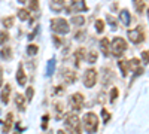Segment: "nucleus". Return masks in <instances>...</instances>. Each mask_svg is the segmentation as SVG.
<instances>
[{
    "instance_id": "nucleus-1",
    "label": "nucleus",
    "mask_w": 149,
    "mask_h": 134,
    "mask_svg": "<svg viewBox=\"0 0 149 134\" xmlns=\"http://www.w3.org/2000/svg\"><path fill=\"white\" fill-rule=\"evenodd\" d=\"M64 127L70 134H82V127H81V119L76 113H67L64 118Z\"/></svg>"
},
{
    "instance_id": "nucleus-2",
    "label": "nucleus",
    "mask_w": 149,
    "mask_h": 134,
    "mask_svg": "<svg viewBox=\"0 0 149 134\" xmlns=\"http://www.w3.org/2000/svg\"><path fill=\"white\" fill-rule=\"evenodd\" d=\"M84 128L88 134H94L97 133L98 128V116L94 112H86L84 115Z\"/></svg>"
},
{
    "instance_id": "nucleus-3",
    "label": "nucleus",
    "mask_w": 149,
    "mask_h": 134,
    "mask_svg": "<svg viewBox=\"0 0 149 134\" xmlns=\"http://www.w3.org/2000/svg\"><path fill=\"white\" fill-rule=\"evenodd\" d=\"M127 51V42L122 37H113V40L110 42V54L115 58H121L124 55V52Z\"/></svg>"
},
{
    "instance_id": "nucleus-4",
    "label": "nucleus",
    "mask_w": 149,
    "mask_h": 134,
    "mask_svg": "<svg viewBox=\"0 0 149 134\" xmlns=\"http://www.w3.org/2000/svg\"><path fill=\"white\" fill-rule=\"evenodd\" d=\"M51 30L57 34H67L70 31V26L64 18H54L51 19Z\"/></svg>"
},
{
    "instance_id": "nucleus-5",
    "label": "nucleus",
    "mask_w": 149,
    "mask_h": 134,
    "mask_svg": "<svg viewBox=\"0 0 149 134\" xmlns=\"http://www.w3.org/2000/svg\"><path fill=\"white\" fill-rule=\"evenodd\" d=\"M128 39H130V42L131 43H134V45H137V43H142L145 39H146V34H145V30H143V27L142 26H137L136 28H133V30H128Z\"/></svg>"
},
{
    "instance_id": "nucleus-6",
    "label": "nucleus",
    "mask_w": 149,
    "mask_h": 134,
    "mask_svg": "<svg viewBox=\"0 0 149 134\" xmlns=\"http://www.w3.org/2000/svg\"><path fill=\"white\" fill-rule=\"evenodd\" d=\"M97 70L90 67V69H86L85 73H84V85L86 88H93L94 85L97 83Z\"/></svg>"
},
{
    "instance_id": "nucleus-7",
    "label": "nucleus",
    "mask_w": 149,
    "mask_h": 134,
    "mask_svg": "<svg viewBox=\"0 0 149 134\" xmlns=\"http://www.w3.org/2000/svg\"><path fill=\"white\" fill-rule=\"evenodd\" d=\"M84 101H85V97H84V94H81V92L72 94L70 99H69V104H70V107L73 109L74 112L81 110L82 106H84Z\"/></svg>"
},
{
    "instance_id": "nucleus-8",
    "label": "nucleus",
    "mask_w": 149,
    "mask_h": 134,
    "mask_svg": "<svg viewBox=\"0 0 149 134\" xmlns=\"http://www.w3.org/2000/svg\"><path fill=\"white\" fill-rule=\"evenodd\" d=\"M85 12L88 10V6H86L85 0H72L70 2V6L66 9L67 14H72V12Z\"/></svg>"
},
{
    "instance_id": "nucleus-9",
    "label": "nucleus",
    "mask_w": 149,
    "mask_h": 134,
    "mask_svg": "<svg viewBox=\"0 0 149 134\" xmlns=\"http://www.w3.org/2000/svg\"><path fill=\"white\" fill-rule=\"evenodd\" d=\"M17 82L19 87H24L27 83V75L24 72V67H22V63L18 64V70H17Z\"/></svg>"
},
{
    "instance_id": "nucleus-10",
    "label": "nucleus",
    "mask_w": 149,
    "mask_h": 134,
    "mask_svg": "<svg viewBox=\"0 0 149 134\" xmlns=\"http://www.w3.org/2000/svg\"><path fill=\"white\" fill-rule=\"evenodd\" d=\"M76 72L74 70H72V69H64L63 70V79H64V82H67V83H74L76 82Z\"/></svg>"
},
{
    "instance_id": "nucleus-11",
    "label": "nucleus",
    "mask_w": 149,
    "mask_h": 134,
    "mask_svg": "<svg viewBox=\"0 0 149 134\" xmlns=\"http://www.w3.org/2000/svg\"><path fill=\"white\" fill-rule=\"evenodd\" d=\"M12 124H14V113L9 112L6 115V119H5V122H3V134H8L10 130H12Z\"/></svg>"
},
{
    "instance_id": "nucleus-12",
    "label": "nucleus",
    "mask_w": 149,
    "mask_h": 134,
    "mask_svg": "<svg viewBox=\"0 0 149 134\" xmlns=\"http://www.w3.org/2000/svg\"><path fill=\"white\" fill-rule=\"evenodd\" d=\"M100 49H102V52H103L104 57H109L110 55V40L107 37L100 39Z\"/></svg>"
},
{
    "instance_id": "nucleus-13",
    "label": "nucleus",
    "mask_w": 149,
    "mask_h": 134,
    "mask_svg": "<svg viewBox=\"0 0 149 134\" xmlns=\"http://www.w3.org/2000/svg\"><path fill=\"white\" fill-rule=\"evenodd\" d=\"M9 95H10V85L6 83L5 87H3V90H2V92H0V99H2V103L3 104H8L9 103Z\"/></svg>"
},
{
    "instance_id": "nucleus-14",
    "label": "nucleus",
    "mask_w": 149,
    "mask_h": 134,
    "mask_svg": "<svg viewBox=\"0 0 149 134\" xmlns=\"http://www.w3.org/2000/svg\"><path fill=\"white\" fill-rule=\"evenodd\" d=\"M119 21L124 24V26H130V22H131V15H130V12L127 9H122L119 12Z\"/></svg>"
},
{
    "instance_id": "nucleus-15",
    "label": "nucleus",
    "mask_w": 149,
    "mask_h": 134,
    "mask_svg": "<svg viewBox=\"0 0 149 134\" xmlns=\"http://www.w3.org/2000/svg\"><path fill=\"white\" fill-rule=\"evenodd\" d=\"M15 104L18 107V110L24 112L26 110V97H24L22 94H17L15 95Z\"/></svg>"
},
{
    "instance_id": "nucleus-16",
    "label": "nucleus",
    "mask_w": 149,
    "mask_h": 134,
    "mask_svg": "<svg viewBox=\"0 0 149 134\" xmlns=\"http://www.w3.org/2000/svg\"><path fill=\"white\" fill-rule=\"evenodd\" d=\"M64 6V0H51V3H49V8H51L52 12H60Z\"/></svg>"
},
{
    "instance_id": "nucleus-17",
    "label": "nucleus",
    "mask_w": 149,
    "mask_h": 134,
    "mask_svg": "<svg viewBox=\"0 0 149 134\" xmlns=\"http://www.w3.org/2000/svg\"><path fill=\"white\" fill-rule=\"evenodd\" d=\"M73 57L76 58V66H79V61H81V60H85V57H86V52H85V48H84V46L78 48V49L74 51Z\"/></svg>"
},
{
    "instance_id": "nucleus-18",
    "label": "nucleus",
    "mask_w": 149,
    "mask_h": 134,
    "mask_svg": "<svg viewBox=\"0 0 149 134\" xmlns=\"http://www.w3.org/2000/svg\"><path fill=\"white\" fill-rule=\"evenodd\" d=\"M0 57L3 60H10L12 58V48L10 46H3L0 49Z\"/></svg>"
},
{
    "instance_id": "nucleus-19",
    "label": "nucleus",
    "mask_w": 149,
    "mask_h": 134,
    "mask_svg": "<svg viewBox=\"0 0 149 134\" xmlns=\"http://www.w3.org/2000/svg\"><path fill=\"white\" fill-rule=\"evenodd\" d=\"M118 66H119V69H121V75L125 78L127 75H128V61H125V60H119L118 61Z\"/></svg>"
},
{
    "instance_id": "nucleus-20",
    "label": "nucleus",
    "mask_w": 149,
    "mask_h": 134,
    "mask_svg": "<svg viewBox=\"0 0 149 134\" xmlns=\"http://www.w3.org/2000/svg\"><path fill=\"white\" fill-rule=\"evenodd\" d=\"M18 18H19L21 21L30 19V10H29V9H24V8L18 9Z\"/></svg>"
},
{
    "instance_id": "nucleus-21",
    "label": "nucleus",
    "mask_w": 149,
    "mask_h": 134,
    "mask_svg": "<svg viewBox=\"0 0 149 134\" xmlns=\"http://www.w3.org/2000/svg\"><path fill=\"white\" fill-rule=\"evenodd\" d=\"M85 58H86V61H88L90 64H94V63L97 61V58H98V54H97L95 49H91V51L88 52V55H86Z\"/></svg>"
},
{
    "instance_id": "nucleus-22",
    "label": "nucleus",
    "mask_w": 149,
    "mask_h": 134,
    "mask_svg": "<svg viewBox=\"0 0 149 134\" xmlns=\"http://www.w3.org/2000/svg\"><path fill=\"white\" fill-rule=\"evenodd\" d=\"M54 109H55V112H57V119L60 121L61 116H63V112H64V106H63V103H60V101L54 103Z\"/></svg>"
},
{
    "instance_id": "nucleus-23",
    "label": "nucleus",
    "mask_w": 149,
    "mask_h": 134,
    "mask_svg": "<svg viewBox=\"0 0 149 134\" xmlns=\"http://www.w3.org/2000/svg\"><path fill=\"white\" fill-rule=\"evenodd\" d=\"M55 64H57L55 58H51V60L48 61V66H46V75H48V76H51L52 73H54V70H55Z\"/></svg>"
},
{
    "instance_id": "nucleus-24",
    "label": "nucleus",
    "mask_w": 149,
    "mask_h": 134,
    "mask_svg": "<svg viewBox=\"0 0 149 134\" xmlns=\"http://www.w3.org/2000/svg\"><path fill=\"white\" fill-rule=\"evenodd\" d=\"M14 21H15V18L12 17V15L2 18V24H3V27H5V28H10L12 26H14Z\"/></svg>"
},
{
    "instance_id": "nucleus-25",
    "label": "nucleus",
    "mask_w": 149,
    "mask_h": 134,
    "mask_svg": "<svg viewBox=\"0 0 149 134\" xmlns=\"http://www.w3.org/2000/svg\"><path fill=\"white\" fill-rule=\"evenodd\" d=\"M70 22L73 24V26H84V24H85V18H84V15H76V17H72Z\"/></svg>"
},
{
    "instance_id": "nucleus-26",
    "label": "nucleus",
    "mask_w": 149,
    "mask_h": 134,
    "mask_svg": "<svg viewBox=\"0 0 149 134\" xmlns=\"http://www.w3.org/2000/svg\"><path fill=\"white\" fill-rule=\"evenodd\" d=\"M133 3L136 6V10L139 12V14H142V12L146 9V5L143 3V0H133Z\"/></svg>"
},
{
    "instance_id": "nucleus-27",
    "label": "nucleus",
    "mask_w": 149,
    "mask_h": 134,
    "mask_svg": "<svg viewBox=\"0 0 149 134\" xmlns=\"http://www.w3.org/2000/svg\"><path fill=\"white\" fill-rule=\"evenodd\" d=\"M109 94H110V95H109V101H110V103H115L116 97L119 95V90H118L116 87H113V88L110 90V92H109Z\"/></svg>"
},
{
    "instance_id": "nucleus-28",
    "label": "nucleus",
    "mask_w": 149,
    "mask_h": 134,
    "mask_svg": "<svg viewBox=\"0 0 149 134\" xmlns=\"http://www.w3.org/2000/svg\"><path fill=\"white\" fill-rule=\"evenodd\" d=\"M37 51H39V46L34 45V43H30V45L27 46V54H29L30 57L36 55V54H37Z\"/></svg>"
},
{
    "instance_id": "nucleus-29",
    "label": "nucleus",
    "mask_w": 149,
    "mask_h": 134,
    "mask_svg": "<svg viewBox=\"0 0 149 134\" xmlns=\"http://www.w3.org/2000/svg\"><path fill=\"white\" fill-rule=\"evenodd\" d=\"M94 27H95L97 33H103V30H104V21L103 19H95Z\"/></svg>"
},
{
    "instance_id": "nucleus-30",
    "label": "nucleus",
    "mask_w": 149,
    "mask_h": 134,
    "mask_svg": "<svg viewBox=\"0 0 149 134\" xmlns=\"http://www.w3.org/2000/svg\"><path fill=\"white\" fill-rule=\"evenodd\" d=\"M9 33L6 31V30H3V31H0V45H5L8 40H9Z\"/></svg>"
},
{
    "instance_id": "nucleus-31",
    "label": "nucleus",
    "mask_w": 149,
    "mask_h": 134,
    "mask_svg": "<svg viewBox=\"0 0 149 134\" xmlns=\"http://www.w3.org/2000/svg\"><path fill=\"white\" fill-rule=\"evenodd\" d=\"M29 10H39V0H30L29 3Z\"/></svg>"
},
{
    "instance_id": "nucleus-32",
    "label": "nucleus",
    "mask_w": 149,
    "mask_h": 134,
    "mask_svg": "<svg viewBox=\"0 0 149 134\" xmlns=\"http://www.w3.org/2000/svg\"><path fill=\"white\" fill-rule=\"evenodd\" d=\"M52 40H54V45H55L57 48H60L61 45H63V39L58 37V34H54V36H52Z\"/></svg>"
},
{
    "instance_id": "nucleus-33",
    "label": "nucleus",
    "mask_w": 149,
    "mask_h": 134,
    "mask_svg": "<svg viewBox=\"0 0 149 134\" xmlns=\"http://www.w3.org/2000/svg\"><path fill=\"white\" fill-rule=\"evenodd\" d=\"M102 116H103V122L107 124V122H109V119H110V113L106 110V109H102Z\"/></svg>"
},
{
    "instance_id": "nucleus-34",
    "label": "nucleus",
    "mask_w": 149,
    "mask_h": 134,
    "mask_svg": "<svg viewBox=\"0 0 149 134\" xmlns=\"http://www.w3.org/2000/svg\"><path fill=\"white\" fill-rule=\"evenodd\" d=\"M33 94H34L33 87H29L27 91H26V99H27V100H31V99H33Z\"/></svg>"
},
{
    "instance_id": "nucleus-35",
    "label": "nucleus",
    "mask_w": 149,
    "mask_h": 134,
    "mask_svg": "<svg viewBox=\"0 0 149 134\" xmlns=\"http://www.w3.org/2000/svg\"><path fill=\"white\" fill-rule=\"evenodd\" d=\"M74 39H76V40H79V42H81V40H84V39H85V31L79 30L76 34H74Z\"/></svg>"
},
{
    "instance_id": "nucleus-36",
    "label": "nucleus",
    "mask_w": 149,
    "mask_h": 134,
    "mask_svg": "<svg viewBox=\"0 0 149 134\" xmlns=\"http://www.w3.org/2000/svg\"><path fill=\"white\" fill-rule=\"evenodd\" d=\"M106 19L109 21V24H110L112 27H113V28H116V19H115L113 17H112V15H107V17H106Z\"/></svg>"
},
{
    "instance_id": "nucleus-37",
    "label": "nucleus",
    "mask_w": 149,
    "mask_h": 134,
    "mask_svg": "<svg viewBox=\"0 0 149 134\" xmlns=\"http://www.w3.org/2000/svg\"><path fill=\"white\" fill-rule=\"evenodd\" d=\"M54 94H55V95H63V94H64V87H55Z\"/></svg>"
},
{
    "instance_id": "nucleus-38",
    "label": "nucleus",
    "mask_w": 149,
    "mask_h": 134,
    "mask_svg": "<svg viewBox=\"0 0 149 134\" xmlns=\"http://www.w3.org/2000/svg\"><path fill=\"white\" fill-rule=\"evenodd\" d=\"M142 60H143L145 64H148V51H143L142 52Z\"/></svg>"
},
{
    "instance_id": "nucleus-39",
    "label": "nucleus",
    "mask_w": 149,
    "mask_h": 134,
    "mask_svg": "<svg viewBox=\"0 0 149 134\" xmlns=\"http://www.w3.org/2000/svg\"><path fill=\"white\" fill-rule=\"evenodd\" d=\"M2 83H3V69L0 67V87H2Z\"/></svg>"
},
{
    "instance_id": "nucleus-40",
    "label": "nucleus",
    "mask_w": 149,
    "mask_h": 134,
    "mask_svg": "<svg viewBox=\"0 0 149 134\" xmlns=\"http://www.w3.org/2000/svg\"><path fill=\"white\" fill-rule=\"evenodd\" d=\"M42 121H43V122L46 124V122H48V121H49V115H43V118H42Z\"/></svg>"
},
{
    "instance_id": "nucleus-41",
    "label": "nucleus",
    "mask_w": 149,
    "mask_h": 134,
    "mask_svg": "<svg viewBox=\"0 0 149 134\" xmlns=\"http://www.w3.org/2000/svg\"><path fill=\"white\" fill-rule=\"evenodd\" d=\"M57 134H66V133H64V130H58V133H57Z\"/></svg>"
},
{
    "instance_id": "nucleus-42",
    "label": "nucleus",
    "mask_w": 149,
    "mask_h": 134,
    "mask_svg": "<svg viewBox=\"0 0 149 134\" xmlns=\"http://www.w3.org/2000/svg\"><path fill=\"white\" fill-rule=\"evenodd\" d=\"M18 2H19V3H26V2H27V0H18Z\"/></svg>"
},
{
    "instance_id": "nucleus-43",
    "label": "nucleus",
    "mask_w": 149,
    "mask_h": 134,
    "mask_svg": "<svg viewBox=\"0 0 149 134\" xmlns=\"http://www.w3.org/2000/svg\"><path fill=\"white\" fill-rule=\"evenodd\" d=\"M48 134H52V133H51V131H48Z\"/></svg>"
},
{
    "instance_id": "nucleus-44",
    "label": "nucleus",
    "mask_w": 149,
    "mask_h": 134,
    "mask_svg": "<svg viewBox=\"0 0 149 134\" xmlns=\"http://www.w3.org/2000/svg\"><path fill=\"white\" fill-rule=\"evenodd\" d=\"M14 134H19V133H14Z\"/></svg>"
}]
</instances>
